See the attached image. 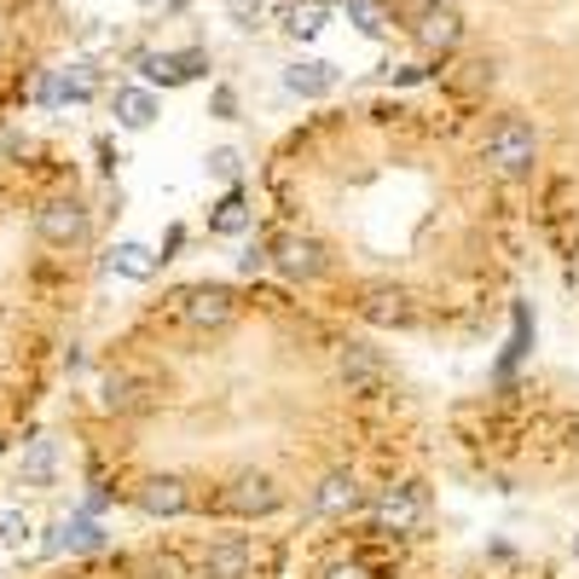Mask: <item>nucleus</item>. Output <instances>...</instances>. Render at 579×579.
<instances>
[{"label":"nucleus","mask_w":579,"mask_h":579,"mask_svg":"<svg viewBox=\"0 0 579 579\" xmlns=\"http://www.w3.org/2000/svg\"><path fill=\"white\" fill-rule=\"evenodd\" d=\"M30 534L35 527H30L23 510H0V545H30Z\"/></svg>","instance_id":"b1692460"},{"label":"nucleus","mask_w":579,"mask_h":579,"mask_svg":"<svg viewBox=\"0 0 579 579\" xmlns=\"http://www.w3.org/2000/svg\"><path fill=\"white\" fill-rule=\"evenodd\" d=\"M59 87H64V105H87V99L99 93V64L75 59L70 70H59Z\"/></svg>","instance_id":"aec40b11"},{"label":"nucleus","mask_w":579,"mask_h":579,"mask_svg":"<svg viewBox=\"0 0 579 579\" xmlns=\"http://www.w3.org/2000/svg\"><path fill=\"white\" fill-rule=\"evenodd\" d=\"M573 557H579V534H573Z\"/></svg>","instance_id":"4c0bfd02"},{"label":"nucleus","mask_w":579,"mask_h":579,"mask_svg":"<svg viewBox=\"0 0 579 579\" xmlns=\"http://www.w3.org/2000/svg\"><path fill=\"white\" fill-rule=\"evenodd\" d=\"M493 75H498V64H493V59H469L458 82H464L469 93H482V87H493Z\"/></svg>","instance_id":"a878e982"},{"label":"nucleus","mask_w":579,"mask_h":579,"mask_svg":"<svg viewBox=\"0 0 579 579\" xmlns=\"http://www.w3.org/2000/svg\"><path fill=\"white\" fill-rule=\"evenodd\" d=\"M331 371H337V383H342L348 394H371V389L389 376L383 354H376V348H365V342H342L337 354H331Z\"/></svg>","instance_id":"0eeeda50"},{"label":"nucleus","mask_w":579,"mask_h":579,"mask_svg":"<svg viewBox=\"0 0 579 579\" xmlns=\"http://www.w3.org/2000/svg\"><path fill=\"white\" fill-rule=\"evenodd\" d=\"M145 573H151V579H186V562L174 557V550H151V557H145Z\"/></svg>","instance_id":"393cba45"},{"label":"nucleus","mask_w":579,"mask_h":579,"mask_svg":"<svg viewBox=\"0 0 579 579\" xmlns=\"http://www.w3.org/2000/svg\"><path fill=\"white\" fill-rule=\"evenodd\" d=\"M134 505H139L145 516L174 521V516H186V510H192V493H186L180 475H145V482L134 487Z\"/></svg>","instance_id":"9d476101"},{"label":"nucleus","mask_w":579,"mask_h":579,"mask_svg":"<svg viewBox=\"0 0 579 579\" xmlns=\"http://www.w3.org/2000/svg\"><path fill=\"white\" fill-rule=\"evenodd\" d=\"M406 30L417 41V53L446 59V53H458V41H464V12L452 7V0H412V7H406Z\"/></svg>","instance_id":"7ed1b4c3"},{"label":"nucleus","mask_w":579,"mask_h":579,"mask_svg":"<svg viewBox=\"0 0 579 579\" xmlns=\"http://www.w3.org/2000/svg\"><path fill=\"white\" fill-rule=\"evenodd\" d=\"M93 151H99V168H105V174H116V168H122V151L111 145V134H99V139H93Z\"/></svg>","instance_id":"2f4dec72"},{"label":"nucleus","mask_w":579,"mask_h":579,"mask_svg":"<svg viewBox=\"0 0 579 579\" xmlns=\"http://www.w3.org/2000/svg\"><path fill=\"white\" fill-rule=\"evenodd\" d=\"M145 7H157V0H145Z\"/></svg>","instance_id":"58836bf2"},{"label":"nucleus","mask_w":579,"mask_h":579,"mask_svg":"<svg viewBox=\"0 0 579 579\" xmlns=\"http://www.w3.org/2000/svg\"><path fill=\"white\" fill-rule=\"evenodd\" d=\"M279 505H285V493L272 475H238V482H226V493H220L226 516H272Z\"/></svg>","instance_id":"6e6552de"},{"label":"nucleus","mask_w":579,"mask_h":579,"mask_svg":"<svg viewBox=\"0 0 579 579\" xmlns=\"http://www.w3.org/2000/svg\"><path fill=\"white\" fill-rule=\"evenodd\" d=\"M487 163L505 174V180H527L539 163V134H534V122L527 116H498L493 128H487Z\"/></svg>","instance_id":"f03ea898"},{"label":"nucleus","mask_w":579,"mask_h":579,"mask_svg":"<svg viewBox=\"0 0 579 579\" xmlns=\"http://www.w3.org/2000/svg\"><path fill=\"white\" fill-rule=\"evenodd\" d=\"M105 267L116 272V279H128V285H151V279H157V272H163V256H157V249H151V244H111L105 249Z\"/></svg>","instance_id":"4468645a"},{"label":"nucleus","mask_w":579,"mask_h":579,"mask_svg":"<svg viewBox=\"0 0 579 579\" xmlns=\"http://www.w3.org/2000/svg\"><path fill=\"white\" fill-rule=\"evenodd\" d=\"M209 116L232 122V116H238V87H215V93H209Z\"/></svg>","instance_id":"c756f323"},{"label":"nucleus","mask_w":579,"mask_h":579,"mask_svg":"<svg viewBox=\"0 0 579 579\" xmlns=\"http://www.w3.org/2000/svg\"><path fill=\"white\" fill-rule=\"evenodd\" d=\"M249 562H256L249 539L226 534V539H209L197 550V579H249Z\"/></svg>","instance_id":"1a4fd4ad"},{"label":"nucleus","mask_w":579,"mask_h":579,"mask_svg":"<svg viewBox=\"0 0 579 579\" xmlns=\"http://www.w3.org/2000/svg\"><path fill=\"white\" fill-rule=\"evenodd\" d=\"M527 348H534V308H527V301H516V313H510V342H505V360H498V376H510V371L527 360Z\"/></svg>","instance_id":"6ab92c4d"},{"label":"nucleus","mask_w":579,"mask_h":579,"mask_svg":"<svg viewBox=\"0 0 579 579\" xmlns=\"http://www.w3.org/2000/svg\"><path fill=\"white\" fill-rule=\"evenodd\" d=\"M267 0H226V18L238 23V30H256V18H261Z\"/></svg>","instance_id":"c85d7f7f"},{"label":"nucleus","mask_w":579,"mask_h":579,"mask_svg":"<svg viewBox=\"0 0 579 579\" xmlns=\"http://www.w3.org/2000/svg\"><path fill=\"white\" fill-rule=\"evenodd\" d=\"M285 87L296 93V99H324L337 87V64H324V59H296L290 70H285Z\"/></svg>","instance_id":"f3484780"},{"label":"nucleus","mask_w":579,"mask_h":579,"mask_svg":"<svg viewBox=\"0 0 579 579\" xmlns=\"http://www.w3.org/2000/svg\"><path fill=\"white\" fill-rule=\"evenodd\" d=\"M348 23H354L360 35H383L389 30V12H383V0H348Z\"/></svg>","instance_id":"5701e85b"},{"label":"nucleus","mask_w":579,"mask_h":579,"mask_svg":"<svg viewBox=\"0 0 579 579\" xmlns=\"http://www.w3.org/2000/svg\"><path fill=\"white\" fill-rule=\"evenodd\" d=\"M568 285H573V290H579V256H573V261H568Z\"/></svg>","instance_id":"c9c22d12"},{"label":"nucleus","mask_w":579,"mask_h":579,"mask_svg":"<svg viewBox=\"0 0 579 579\" xmlns=\"http://www.w3.org/2000/svg\"><path fill=\"white\" fill-rule=\"evenodd\" d=\"M18 482L23 487H53L59 482V441H23Z\"/></svg>","instance_id":"dca6fc26"},{"label":"nucleus","mask_w":579,"mask_h":579,"mask_svg":"<svg viewBox=\"0 0 579 579\" xmlns=\"http://www.w3.org/2000/svg\"><path fill=\"white\" fill-rule=\"evenodd\" d=\"M53 579H93V573H53Z\"/></svg>","instance_id":"e433bc0d"},{"label":"nucleus","mask_w":579,"mask_h":579,"mask_svg":"<svg viewBox=\"0 0 579 579\" xmlns=\"http://www.w3.org/2000/svg\"><path fill=\"white\" fill-rule=\"evenodd\" d=\"M99 406L111 417H139V412L157 406V383L128 371V365H116V371H105V383H99Z\"/></svg>","instance_id":"423d86ee"},{"label":"nucleus","mask_w":579,"mask_h":579,"mask_svg":"<svg viewBox=\"0 0 579 579\" xmlns=\"http://www.w3.org/2000/svg\"><path fill=\"white\" fill-rule=\"evenodd\" d=\"M238 267H244V272H261V267H267V244H249L244 256H238Z\"/></svg>","instance_id":"473e14b6"},{"label":"nucleus","mask_w":579,"mask_h":579,"mask_svg":"<svg viewBox=\"0 0 579 579\" xmlns=\"http://www.w3.org/2000/svg\"><path fill=\"white\" fill-rule=\"evenodd\" d=\"M30 226L46 249H82L93 238V209L75 192H46V197H35Z\"/></svg>","instance_id":"f257e3e1"},{"label":"nucleus","mask_w":579,"mask_h":579,"mask_svg":"<svg viewBox=\"0 0 579 579\" xmlns=\"http://www.w3.org/2000/svg\"><path fill=\"white\" fill-rule=\"evenodd\" d=\"M365 313L371 319H394V324H406V290H394V285H371L365 290Z\"/></svg>","instance_id":"4be33fe9"},{"label":"nucleus","mask_w":579,"mask_h":579,"mask_svg":"<svg viewBox=\"0 0 579 579\" xmlns=\"http://www.w3.org/2000/svg\"><path fill=\"white\" fill-rule=\"evenodd\" d=\"M360 505H365V487H360L354 469H331V475L313 487V510H319V516H354Z\"/></svg>","instance_id":"f8f14e48"},{"label":"nucleus","mask_w":579,"mask_h":579,"mask_svg":"<svg viewBox=\"0 0 579 579\" xmlns=\"http://www.w3.org/2000/svg\"><path fill=\"white\" fill-rule=\"evenodd\" d=\"M389 82L394 87H417V82H430V64H400V70H389Z\"/></svg>","instance_id":"7c9ffc66"},{"label":"nucleus","mask_w":579,"mask_h":579,"mask_svg":"<svg viewBox=\"0 0 579 579\" xmlns=\"http://www.w3.org/2000/svg\"><path fill=\"white\" fill-rule=\"evenodd\" d=\"M324 579H371L360 562H337V568H324Z\"/></svg>","instance_id":"f704fd0d"},{"label":"nucleus","mask_w":579,"mask_h":579,"mask_svg":"<svg viewBox=\"0 0 579 579\" xmlns=\"http://www.w3.org/2000/svg\"><path fill=\"white\" fill-rule=\"evenodd\" d=\"M238 163H244V157H238V151H232V145H220V151H209V174H215V180H226V186H232V180H238Z\"/></svg>","instance_id":"bb28decb"},{"label":"nucleus","mask_w":579,"mask_h":579,"mask_svg":"<svg viewBox=\"0 0 579 579\" xmlns=\"http://www.w3.org/2000/svg\"><path fill=\"white\" fill-rule=\"evenodd\" d=\"M174 324H186V331H220V324H232L238 313V296L226 285H192L174 296Z\"/></svg>","instance_id":"20e7f679"},{"label":"nucleus","mask_w":579,"mask_h":579,"mask_svg":"<svg viewBox=\"0 0 579 579\" xmlns=\"http://www.w3.org/2000/svg\"><path fill=\"white\" fill-rule=\"evenodd\" d=\"M324 23H331V0H296V7H285V35L290 41L324 35Z\"/></svg>","instance_id":"a211bd4d"},{"label":"nucleus","mask_w":579,"mask_h":579,"mask_svg":"<svg viewBox=\"0 0 579 579\" xmlns=\"http://www.w3.org/2000/svg\"><path fill=\"white\" fill-rule=\"evenodd\" d=\"M423 493L417 487H383L376 493V527H389V534H406V527L423 521Z\"/></svg>","instance_id":"2eb2a0df"},{"label":"nucleus","mask_w":579,"mask_h":579,"mask_svg":"<svg viewBox=\"0 0 579 579\" xmlns=\"http://www.w3.org/2000/svg\"><path fill=\"white\" fill-rule=\"evenodd\" d=\"M111 111H116V122H122V128H134V134H145V128H151V122H157V116H163V99H157V93H151L145 82H122V87L111 93Z\"/></svg>","instance_id":"ddd939ff"},{"label":"nucleus","mask_w":579,"mask_h":579,"mask_svg":"<svg viewBox=\"0 0 579 579\" xmlns=\"http://www.w3.org/2000/svg\"><path fill=\"white\" fill-rule=\"evenodd\" d=\"M267 267H279L285 279H296V285H313V279H324V244L319 238H308V232H285L279 244H267Z\"/></svg>","instance_id":"39448f33"},{"label":"nucleus","mask_w":579,"mask_h":579,"mask_svg":"<svg viewBox=\"0 0 579 579\" xmlns=\"http://www.w3.org/2000/svg\"><path fill=\"white\" fill-rule=\"evenodd\" d=\"M209 226H215V232H220V238H238V232H249V197H244V192L232 186V192H226V197H220V204H215Z\"/></svg>","instance_id":"412c9836"},{"label":"nucleus","mask_w":579,"mask_h":579,"mask_svg":"<svg viewBox=\"0 0 579 579\" xmlns=\"http://www.w3.org/2000/svg\"><path fill=\"white\" fill-rule=\"evenodd\" d=\"M35 105H64V87H59V70H41L35 75V87H30Z\"/></svg>","instance_id":"cd10ccee"},{"label":"nucleus","mask_w":579,"mask_h":579,"mask_svg":"<svg viewBox=\"0 0 579 579\" xmlns=\"http://www.w3.org/2000/svg\"><path fill=\"white\" fill-rule=\"evenodd\" d=\"M180 244H186V226H168V238H163L157 256H163V261H174V256H180Z\"/></svg>","instance_id":"72a5a7b5"},{"label":"nucleus","mask_w":579,"mask_h":579,"mask_svg":"<svg viewBox=\"0 0 579 579\" xmlns=\"http://www.w3.org/2000/svg\"><path fill=\"white\" fill-rule=\"evenodd\" d=\"M111 545V534H105V521L99 516H64L53 534H46V550H75V557H99V550Z\"/></svg>","instance_id":"9b49d317"}]
</instances>
